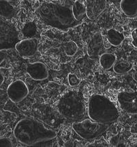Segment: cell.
Here are the masks:
<instances>
[{
    "mask_svg": "<svg viewBox=\"0 0 137 147\" xmlns=\"http://www.w3.org/2000/svg\"><path fill=\"white\" fill-rule=\"evenodd\" d=\"M13 134L19 143L31 146H37L39 143L55 140L57 137V133L49 125L32 118H23L18 122Z\"/></svg>",
    "mask_w": 137,
    "mask_h": 147,
    "instance_id": "1",
    "label": "cell"
},
{
    "mask_svg": "<svg viewBox=\"0 0 137 147\" xmlns=\"http://www.w3.org/2000/svg\"><path fill=\"white\" fill-rule=\"evenodd\" d=\"M72 6L73 4L47 2L39 7L38 12L46 24L62 31H67L82 23L75 19Z\"/></svg>",
    "mask_w": 137,
    "mask_h": 147,
    "instance_id": "2",
    "label": "cell"
},
{
    "mask_svg": "<svg viewBox=\"0 0 137 147\" xmlns=\"http://www.w3.org/2000/svg\"><path fill=\"white\" fill-rule=\"evenodd\" d=\"M87 112L93 121L103 124H111L118 120L119 112L116 105L107 96L96 94L90 97Z\"/></svg>",
    "mask_w": 137,
    "mask_h": 147,
    "instance_id": "3",
    "label": "cell"
},
{
    "mask_svg": "<svg viewBox=\"0 0 137 147\" xmlns=\"http://www.w3.org/2000/svg\"><path fill=\"white\" fill-rule=\"evenodd\" d=\"M59 114L71 121H80L85 117L86 105L84 96L77 90H68L60 98L56 105Z\"/></svg>",
    "mask_w": 137,
    "mask_h": 147,
    "instance_id": "4",
    "label": "cell"
},
{
    "mask_svg": "<svg viewBox=\"0 0 137 147\" xmlns=\"http://www.w3.org/2000/svg\"><path fill=\"white\" fill-rule=\"evenodd\" d=\"M72 128L82 138L90 140L100 137L106 131L108 127L106 124L93 121L89 118L75 122L72 125Z\"/></svg>",
    "mask_w": 137,
    "mask_h": 147,
    "instance_id": "5",
    "label": "cell"
},
{
    "mask_svg": "<svg viewBox=\"0 0 137 147\" xmlns=\"http://www.w3.org/2000/svg\"><path fill=\"white\" fill-rule=\"evenodd\" d=\"M19 32L11 23L1 21L0 23V49H10L15 47L19 42Z\"/></svg>",
    "mask_w": 137,
    "mask_h": 147,
    "instance_id": "6",
    "label": "cell"
},
{
    "mask_svg": "<svg viewBox=\"0 0 137 147\" xmlns=\"http://www.w3.org/2000/svg\"><path fill=\"white\" fill-rule=\"evenodd\" d=\"M117 101L122 110L129 114H137V91L119 93Z\"/></svg>",
    "mask_w": 137,
    "mask_h": 147,
    "instance_id": "7",
    "label": "cell"
},
{
    "mask_svg": "<svg viewBox=\"0 0 137 147\" xmlns=\"http://www.w3.org/2000/svg\"><path fill=\"white\" fill-rule=\"evenodd\" d=\"M28 88L22 80H17L12 82L7 88V94L9 98L14 103L23 101L28 96Z\"/></svg>",
    "mask_w": 137,
    "mask_h": 147,
    "instance_id": "8",
    "label": "cell"
},
{
    "mask_svg": "<svg viewBox=\"0 0 137 147\" xmlns=\"http://www.w3.org/2000/svg\"><path fill=\"white\" fill-rule=\"evenodd\" d=\"M33 111L36 114L35 116L50 127H52V125L57 123V121L59 119L57 113L48 105H35Z\"/></svg>",
    "mask_w": 137,
    "mask_h": 147,
    "instance_id": "9",
    "label": "cell"
},
{
    "mask_svg": "<svg viewBox=\"0 0 137 147\" xmlns=\"http://www.w3.org/2000/svg\"><path fill=\"white\" fill-rule=\"evenodd\" d=\"M39 46V41L35 38H30L20 40L16 45L15 49L19 55L23 58L34 56L37 53Z\"/></svg>",
    "mask_w": 137,
    "mask_h": 147,
    "instance_id": "10",
    "label": "cell"
},
{
    "mask_svg": "<svg viewBox=\"0 0 137 147\" xmlns=\"http://www.w3.org/2000/svg\"><path fill=\"white\" fill-rule=\"evenodd\" d=\"M26 72L30 78L36 81H43L49 77L47 66L41 62L28 64L26 68Z\"/></svg>",
    "mask_w": 137,
    "mask_h": 147,
    "instance_id": "11",
    "label": "cell"
},
{
    "mask_svg": "<svg viewBox=\"0 0 137 147\" xmlns=\"http://www.w3.org/2000/svg\"><path fill=\"white\" fill-rule=\"evenodd\" d=\"M86 17L95 20L105 10L106 0H85Z\"/></svg>",
    "mask_w": 137,
    "mask_h": 147,
    "instance_id": "12",
    "label": "cell"
},
{
    "mask_svg": "<svg viewBox=\"0 0 137 147\" xmlns=\"http://www.w3.org/2000/svg\"><path fill=\"white\" fill-rule=\"evenodd\" d=\"M104 50V40L100 32L95 33L90 39L87 47V53L90 58L97 59Z\"/></svg>",
    "mask_w": 137,
    "mask_h": 147,
    "instance_id": "13",
    "label": "cell"
},
{
    "mask_svg": "<svg viewBox=\"0 0 137 147\" xmlns=\"http://www.w3.org/2000/svg\"><path fill=\"white\" fill-rule=\"evenodd\" d=\"M120 7L127 17H134L137 15V0H121Z\"/></svg>",
    "mask_w": 137,
    "mask_h": 147,
    "instance_id": "14",
    "label": "cell"
},
{
    "mask_svg": "<svg viewBox=\"0 0 137 147\" xmlns=\"http://www.w3.org/2000/svg\"><path fill=\"white\" fill-rule=\"evenodd\" d=\"M17 14V10L10 2L6 0L0 1V15L5 19H12Z\"/></svg>",
    "mask_w": 137,
    "mask_h": 147,
    "instance_id": "15",
    "label": "cell"
},
{
    "mask_svg": "<svg viewBox=\"0 0 137 147\" xmlns=\"http://www.w3.org/2000/svg\"><path fill=\"white\" fill-rule=\"evenodd\" d=\"M107 39L111 45L117 47L123 42L125 36L123 34L115 29H110L107 31Z\"/></svg>",
    "mask_w": 137,
    "mask_h": 147,
    "instance_id": "16",
    "label": "cell"
},
{
    "mask_svg": "<svg viewBox=\"0 0 137 147\" xmlns=\"http://www.w3.org/2000/svg\"><path fill=\"white\" fill-rule=\"evenodd\" d=\"M116 60V55L113 54V53H104L100 55V63L103 69L109 70L115 65Z\"/></svg>",
    "mask_w": 137,
    "mask_h": 147,
    "instance_id": "17",
    "label": "cell"
},
{
    "mask_svg": "<svg viewBox=\"0 0 137 147\" xmlns=\"http://www.w3.org/2000/svg\"><path fill=\"white\" fill-rule=\"evenodd\" d=\"M73 12L74 14L75 19L77 21L82 23L83 20L86 16V6H84L82 2H80L78 0H76L73 3Z\"/></svg>",
    "mask_w": 137,
    "mask_h": 147,
    "instance_id": "18",
    "label": "cell"
},
{
    "mask_svg": "<svg viewBox=\"0 0 137 147\" xmlns=\"http://www.w3.org/2000/svg\"><path fill=\"white\" fill-rule=\"evenodd\" d=\"M133 69V64L128 61L121 60L117 62L113 66L114 72L118 75H123L128 73Z\"/></svg>",
    "mask_w": 137,
    "mask_h": 147,
    "instance_id": "19",
    "label": "cell"
},
{
    "mask_svg": "<svg viewBox=\"0 0 137 147\" xmlns=\"http://www.w3.org/2000/svg\"><path fill=\"white\" fill-rule=\"evenodd\" d=\"M23 35L28 38H34V36L37 34V26L36 23L33 21H29L27 22L21 30Z\"/></svg>",
    "mask_w": 137,
    "mask_h": 147,
    "instance_id": "20",
    "label": "cell"
},
{
    "mask_svg": "<svg viewBox=\"0 0 137 147\" xmlns=\"http://www.w3.org/2000/svg\"><path fill=\"white\" fill-rule=\"evenodd\" d=\"M62 48L68 56H73L77 51V46L73 41H66L62 44Z\"/></svg>",
    "mask_w": 137,
    "mask_h": 147,
    "instance_id": "21",
    "label": "cell"
},
{
    "mask_svg": "<svg viewBox=\"0 0 137 147\" xmlns=\"http://www.w3.org/2000/svg\"><path fill=\"white\" fill-rule=\"evenodd\" d=\"M68 81L69 85L71 87L76 86L80 83V80L79 79L76 75L73 74V73H69L68 75Z\"/></svg>",
    "mask_w": 137,
    "mask_h": 147,
    "instance_id": "22",
    "label": "cell"
},
{
    "mask_svg": "<svg viewBox=\"0 0 137 147\" xmlns=\"http://www.w3.org/2000/svg\"><path fill=\"white\" fill-rule=\"evenodd\" d=\"M0 146L1 147H12L13 146L12 141L8 138H1L0 139Z\"/></svg>",
    "mask_w": 137,
    "mask_h": 147,
    "instance_id": "23",
    "label": "cell"
},
{
    "mask_svg": "<svg viewBox=\"0 0 137 147\" xmlns=\"http://www.w3.org/2000/svg\"><path fill=\"white\" fill-rule=\"evenodd\" d=\"M132 36V45L135 48H137V28L134 29L131 33Z\"/></svg>",
    "mask_w": 137,
    "mask_h": 147,
    "instance_id": "24",
    "label": "cell"
},
{
    "mask_svg": "<svg viewBox=\"0 0 137 147\" xmlns=\"http://www.w3.org/2000/svg\"><path fill=\"white\" fill-rule=\"evenodd\" d=\"M133 78H134L135 81L137 82V67L135 69L134 72L133 73Z\"/></svg>",
    "mask_w": 137,
    "mask_h": 147,
    "instance_id": "25",
    "label": "cell"
},
{
    "mask_svg": "<svg viewBox=\"0 0 137 147\" xmlns=\"http://www.w3.org/2000/svg\"><path fill=\"white\" fill-rule=\"evenodd\" d=\"M3 81H4V78H3V76L2 75V73H1V83H0L1 86L2 85V84L3 83Z\"/></svg>",
    "mask_w": 137,
    "mask_h": 147,
    "instance_id": "26",
    "label": "cell"
},
{
    "mask_svg": "<svg viewBox=\"0 0 137 147\" xmlns=\"http://www.w3.org/2000/svg\"><path fill=\"white\" fill-rule=\"evenodd\" d=\"M58 1V0H52V1H54V2H57Z\"/></svg>",
    "mask_w": 137,
    "mask_h": 147,
    "instance_id": "27",
    "label": "cell"
},
{
    "mask_svg": "<svg viewBox=\"0 0 137 147\" xmlns=\"http://www.w3.org/2000/svg\"><path fill=\"white\" fill-rule=\"evenodd\" d=\"M113 1H119V0H113Z\"/></svg>",
    "mask_w": 137,
    "mask_h": 147,
    "instance_id": "28",
    "label": "cell"
}]
</instances>
